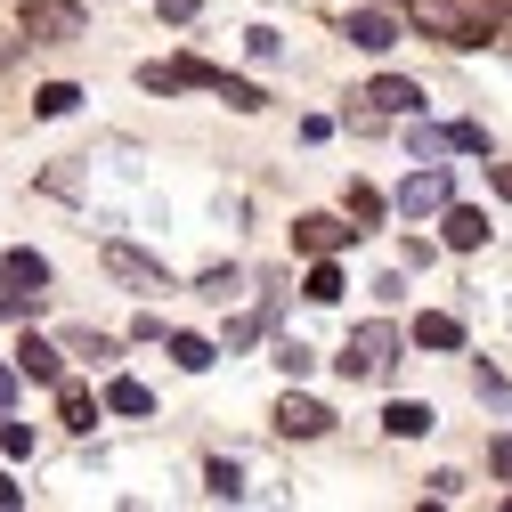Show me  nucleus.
Instances as JSON below:
<instances>
[{
  "mask_svg": "<svg viewBox=\"0 0 512 512\" xmlns=\"http://www.w3.org/2000/svg\"><path fill=\"white\" fill-rule=\"evenodd\" d=\"M66 423H74V431H98V399L74 391V382H66Z\"/></svg>",
  "mask_w": 512,
  "mask_h": 512,
  "instance_id": "nucleus-21",
  "label": "nucleus"
},
{
  "mask_svg": "<svg viewBox=\"0 0 512 512\" xmlns=\"http://www.w3.org/2000/svg\"><path fill=\"white\" fill-rule=\"evenodd\" d=\"M358 228L350 220H334V212H301L293 220V252H309V261H317V252H334V244H350Z\"/></svg>",
  "mask_w": 512,
  "mask_h": 512,
  "instance_id": "nucleus-7",
  "label": "nucleus"
},
{
  "mask_svg": "<svg viewBox=\"0 0 512 512\" xmlns=\"http://www.w3.org/2000/svg\"><path fill=\"white\" fill-rule=\"evenodd\" d=\"M447 196H456V179H447L439 163H423V171H415V179L399 187V212H407V220H431V212H439Z\"/></svg>",
  "mask_w": 512,
  "mask_h": 512,
  "instance_id": "nucleus-5",
  "label": "nucleus"
},
{
  "mask_svg": "<svg viewBox=\"0 0 512 512\" xmlns=\"http://www.w3.org/2000/svg\"><path fill=\"white\" fill-rule=\"evenodd\" d=\"M431 423H439V415H431V407H415V399H399L391 415H382V431H391V439H423Z\"/></svg>",
  "mask_w": 512,
  "mask_h": 512,
  "instance_id": "nucleus-14",
  "label": "nucleus"
},
{
  "mask_svg": "<svg viewBox=\"0 0 512 512\" xmlns=\"http://www.w3.org/2000/svg\"><path fill=\"white\" fill-rule=\"evenodd\" d=\"M17 374H33V382H66V358H57L41 334H25V342H17Z\"/></svg>",
  "mask_w": 512,
  "mask_h": 512,
  "instance_id": "nucleus-11",
  "label": "nucleus"
},
{
  "mask_svg": "<svg viewBox=\"0 0 512 512\" xmlns=\"http://www.w3.org/2000/svg\"><path fill=\"white\" fill-rule=\"evenodd\" d=\"M277 366H285V374H293V382H301V374H309V366H317V358H309V350H301V342H285V350H277Z\"/></svg>",
  "mask_w": 512,
  "mask_h": 512,
  "instance_id": "nucleus-28",
  "label": "nucleus"
},
{
  "mask_svg": "<svg viewBox=\"0 0 512 512\" xmlns=\"http://www.w3.org/2000/svg\"><path fill=\"white\" fill-rule=\"evenodd\" d=\"M0 504H25V488H17V480H9V472H0Z\"/></svg>",
  "mask_w": 512,
  "mask_h": 512,
  "instance_id": "nucleus-32",
  "label": "nucleus"
},
{
  "mask_svg": "<svg viewBox=\"0 0 512 512\" xmlns=\"http://www.w3.org/2000/svg\"><path fill=\"white\" fill-rule=\"evenodd\" d=\"M17 33H25V41H49V49H66V41L90 33V17H82V0H25V9H17Z\"/></svg>",
  "mask_w": 512,
  "mask_h": 512,
  "instance_id": "nucleus-2",
  "label": "nucleus"
},
{
  "mask_svg": "<svg viewBox=\"0 0 512 512\" xmlns=\"http://www.w3.org/2000/svg\"><path fill=\"white\" fill-rule=\"evenodd\" d=\"M0 456L25 464V456H33V423H0Z\"/></svg>",
  "mask_w": 512,
  "mask_h": 512,
  "instance_id": "nucleus-22",
  "label": "nucleus"
},
{
  "mask_svg": "<svg viewBox=\"0 0 512 512\" xmlns=\"http://www.w3.org/2000/svg\"><path fill=\"white\" fill-rule=\"evenodd\" d=\"M106 407H114V415H147L155 391H147V382H131V374H114V382H106Z\"/></svg>",
  "mask_w": 512,
  "mask_h": 512,
  "instance_id": "nucleus-13",
  "label": "nucleus"
},
{
  "mask_svg": "<svg viewBox=\"0 0 512 512\" xmlns=\"http://www.w3.org/2000/svg\"><path fill=\"white\" fill-rule=\"evenodd\" d=\"M407 147H415V163H439V155H447V131H423V122H415Z\"/></svg>",
  "mask_w": 512,
  "mask_h": 512,
  "instance_id": "nucleus-23",
  "label": "nucleus"
},
{
  "mask_svg": "<svg viewBox=\"0 0 512 512\" xmlns=\"http://www.w3.org/2000/svg\"><path fill=\"white\" fill-rule=\"evenodd\" d=\"M74 358H98V366H106V358H114V342H106V334H74Z\"/></svg>",
  "mask_w": 512,
  "mask_h": 512,
  "instance_id": "nucleus-27",
  "label": "nucleus"
},
{
  "mask_svg": "<svg viewBox=\"0 0 512 512\" xmlns=\"http://www.w3.org/2000/svg\"><path fill=\"white\" fill-rule=\"evenodd\" d=\"M358 98H366L374 114H415V106H423V90H415V82H399V74H382V82H366Z\"/></svg>",
  "mask_w": 512,
  "mask_h": 512,
  "instance_id": "nucleus-10",
  "label": "nucleus"
},
{
  "mask_svg": "<svg viewBox=\"0 0 512 512\" xmlns=\"http://www.w3.org/2000/svg\"><path fill=\"white\" fill-rule=\"evenodd\" d=\"M415 342H423V350H456V342H464V326H456V317H447V309H423Z\"/></svg>",
  "mask_w": 512,
  "mask_h": 512,
  "instance_id": "nucleus-15",
  "label": "nucleus"
},
{
  "mask_svg": "<svg viewBox=\"0 0 512 512\" xmlns=\"http://www.w3.org/2000/svg\"><path fill=\"white\" fill-rule=\"evenodd\" d=\"M139 82H147V90H163V98H171V90H212V82H220V66H204V57H171V66H147Z\"/></svg>",
  "mask_w": 512,
  "mask_h": 512,
  "instance_id": "nucleus-6",
  "label": "nucleus"
},
{
  "mask_svg": "<svg viewBox=\"0 0 512 512\" xmlns=\"http://www.w3.org/2000/svg\"><path fill=\"white\" fill-rule=\"evenodd\" d=\"M204 293H212V301H228V293H244V277H236V269H212V277H204Z\"/></svg>",
  "mask_w": 512,
  "mask_h": 512,
  "instance_id": "nucleus-26",
  "label": "nucleus"
},
{
  "mask_svg": "<svg viewBox=\"0 0 512 512\" xmlns=\"http://www.w3.org/2000/svg\"><path fill=\"white\" fill-rule=\"evenodd\" d=\"M155 9H163L171 25H187V17H196V9H204V0H155Z\"/></svg>",
  "mask_w": 512,
  "mask_h": 512,
  "instance_id": "nucleus-30",
  "label": "nucleus"
},
{
  "mask_svg": "<svg viewBox=\"0 0 512 512\" xmlns=\"http://www.w3.org/2000/svg\"><path fill=\"white\" fill-rule=\"evenodd\" d=\"M431 220H439V236H447V252H480V244L496 236V228H488V212H472V204H456V196H447V204H439Z\"/></svg>",
  "mask_w": 512,
  "mask_h": 512,
  "instance_id": "nucleus-4",
  "label": "nucleus"
},
{
  "mask_svg": "<svg viewBox=\"0 0 512 512\" xmlns=\"http://www.w3.org/2000/svg\"><path fill=\"white\" fill-rule=\"evenodd\" d=\"M342 374L350 382H391L399 374V326L391 317H366V326L342 342Z\"/></svg>",
  "mask_w": 512,
  "mask_h": 512,
  "instance_id": "nucleus-1",
  "label": "nucleus"
},
{
  "mask_svg": "<svg viewBox=\"0 0 512 512\" xmlns=\"http://www.w3.org/2000/svg\"><path fill=\"white\" fill-rule=\"evenodd\" d=\"M33 106H41V114H74V106H82V90H74V82H41V90H33Z\"/></svg>",
  "mask_w": 512,
  "mask_h": 512,
  "instance_id": "nucleus-18",
  "label": "nucleus"
},
{
  "mask_svg": "<svg viewBox=\"0 0 512 512\" xmlns=\"http://www.w3.org/2000/svg\"><path fill=\"white\" fill-rule=\"evenodd\" d=\"M342 33H350L358 49H374V57H382V49L399 41V17H391V9H350V17H342Z\"/></svg>",
  "mask_w": 512,
  "mask_h": 512,
  "instance_id": "nucleus-8",
  "label": "nucleus"
},
{
  "mask_svg": "<svg viewBox=\"0 0 512 512\" xmlns=\"http://www.w3.org/2000/svg\"><path fill=\"white\" fill-rule=\"evenodd\" d=\"M212 90H220V98H228V106H236V114H261V106H269V98H261V90H252V82H228V74H220V82H212Z\"/></svg>",
  "mask_w": 512,
  "mask_h": 512,
  "instance_id": "nucleus-20",
  "label": "nucleus"
},
{
  "mask_svg": "<svg viewBox=\"0 0 512 512\" xmlns=\"http://www.w3.org/2000/svg\"><path fill=\"white\" fill-rule=\"evenodd\" d=\"M350 220H358V236H366V228L382 220V196H374V187H366V179H350Z\"/></svg>",
  "mask_w": 512,
  "mask_h": 512,
  "instance_id": "nucleus-19",
  "label": "nucleus"
},
{
  "mask_svg": "<svg viewBox=\"0 0 512 512\" xmlns=\"http://www.w3.org/2000/svg\"><path fill=\"white\" fill-rule=\"evenodd\" d=\"M447 147H464V155H488V131H480V122H456V131H447Z\"/></svg>",
  "mask_w": 512,
  "mask_h": 512,
  "instance_id": "nucleus-24",
  "label": "nucleus"
},
{
  "mask_svg": "<svg viewBox=\"0 0 512 512\" xmlns=\"http://www.w3.org/2000/svg\"><path fill=\"white\" fill-rule=\"evenodd\" d=\"M171 358H179V366H187V374H204V366H212V358H220V350H212V342H204V334H171Z\"/></svg>",
  "mask_w": 512,
  "mask_h": 512,
  "instance_id": "nucleus-16",
  "label": "nucleus"
},
{
  "mask_svg": "<svg viewBox=\"0 0 512 512\" xmlns=\"http://www.w3.org/2000/svg\"><path fill=\"white\" fill-rule=\"evenodd\" d=\"M277 431H285V439H326L334 415L317 407V399H285V407H277Z\"/></svg>",
  "mask_w": 512,
  "mask_h": 512,
  "instance_id": "nucleus-9",
  "label": "nucleus"
},
{
  "mask_svg": "<svg viewBox=\"0 0 512 512\" xmlns=\"http://www.w3.org/2000/svg\"><path fill=\"white\" fill-rule=\"evenodd\" d=\"M309 301H342V269L326 261V252H317V269H309V285H301Z\"/></svg>",
  "mask_w": 512,
  "mask_h": 512,
  "instance_id": "nucleus-17",
  "label": "nucleus"
},
{
  "mask_svg": "<svg viewBox=\"0 0 512 512\" xmlns=\"http://www.w3.org/2000/svg\"><path fill=\"white\" fill-rule=\"evenodd\" d=\"M212 496H220V504H236V496H244V488H236V464H212Z\"/></svg>",
  "mask_w": 512,
  "mask_h": 512,
  "instance_id": "nucleus-29",
  "label": "nucleus"
},
{
  "mask_svg": "<svg viewBox=\"0 0 512 512\" xmlns=\"http://www.w3.org/2000/svg\"><path fill=\"white\" fill-rule=\"evenodd\" d=\"M9 399H17V366H0V415H9Z\"/></svg>",
  "mask_w": 512,
  "mask_h": 512,
  "instance_id": "nucleus-31",
  "label": "nucleus"
},
{
  "mask_svg": "<svg viewBox=\"0 0 512 512\" xmlns=\"http://www.w3.org/2000/svg\"><path fill=\"white\" fill-rule=\"evenodd\" d=\"M98 261H106V277H122V285H131V293H171V277H163V261H147L139 244H106Z\"/></svg>",
  "mask_w": 512,
  "mask_h": 512,
  "instance_id": "nucleus-3",
  "label": "nucleus"
},
{
  "mask_svg": "<svg viewBox=\"0 0 512 512\" xmlns=\"http://www.w3.org/2000/svg\"><path fill=\"white\" fill-rule=\"evenodd\" d=\"M382 9H399V0H382Z\"/></svg>",
  "mask_w": 512,
  "mask_h": 512,
  "instance_id": "nucleus-33",
  "label": "nucleus"
},
{
  "mask_svg": "<svg viewBox=\"0 0 512 512\" xmlns=\"http://www.w3.org/2000/svg\"><path fill=\"white\" fill-rule=\"evenodd\" d=\"M0 285L41 293V285H49V261H41V252H0Z\"/></svg>",
  "mask_w": 512,
  "mask_h": 512,
  "instance_id": "nucleus-12",
  "label": "nucleus"
},
{
  "mask_svg": "<svg viewBox=\"0 0 512 512\" xmlns=\"http://www.w3.org/2000/svg\"><path fill=\"white\" fill-rule=\"evenodd\" d=\"M33 309H41V293H17V285L0 293V317H33Z\"/></svg>",
  "mask_w": 512,
  "mask_h": 512,
  "instance_id": "nucleus-25",
  "label": "nucleus"
}]
</instances>
